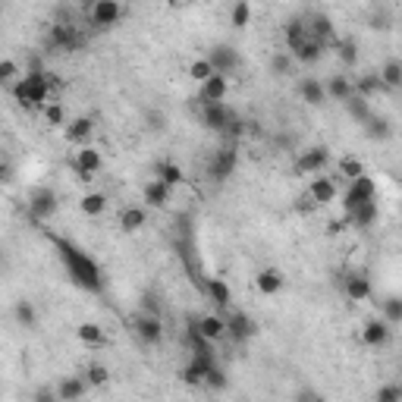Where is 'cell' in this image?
<instances>
[{
	"label": "cell",
	"mask_w": 402,
	"mask_h": 402,
	"mask_svg": "<svg viewBox=\"0 0 402 402\" xmlns=\"http://www.w3.org/2000/svg\"><path fill=\"white\" fill-rule=\"evenodd\" d=\"M79 6H82V10H85V13H89V10H91V6H94V0H79Z\"/></svg>",
	"instance_id": "52"
},
{
	"label": "cell",
	"mask_w": 402,
	"mask_h": 402,
	"mask_svg": "<svg viewBox=\"0 0 402 402\" xmlns=\"http://www.w3.org/2000/svg\"><path fill=\"white\" fill-rule=\"evenodd\" d=\"M145 220H148V211L145 208H123L120 226H123L126 233H139L141 226H145Z\"/></svg>",
	"instance_id": "37"
},
{
	"label": "cell",
	"mask_w": 402,
	"mask_h": 402,
	"mask_svg": "<svg viewBox=\"0 0 402 402\" xmlns=\"http://www.w3.org/2000/svg\"><path fill=\"white\" fill-rule=\"evenodd\" d=\"M283 35H286V44H289V54L298 51L305 41H308V19L305 16H293V19H286V29H283Z\"/></svg>",
	"instance_id": "19"
},
{
	"label": "cell",
	"mask_w": 402,
	"mask_h": 402,
	"mask_svg": "<svg viewBox=\"0 0 402 402\" xmlns=\"http://www.w3.org/2000/svg\"><path fill=\"white\" fill-rule=\"evenodd\" d=\"M214 69H211V63H208V57H201V60H195L192 66H189V76H192V82H204Z\"/></svg>",
	"instance_id": "48"
},
{
	"label": "cell",
	"mask_w": 402,
	"mask_h": 402,
	"mask_svg": "<svg viewBox=\"0 0 402 402\" xmlns=\"http://www.w3.org/2000/svg\"><path fill=\"white\" fill-rule=\"evenodd\" d=\"M308 19V35L314 38V41H321V44H333V19L324 13H314V16H305Z\"/></svg>",
	"instance_id": "21"
},
{
	"label": "cell",
	"mask_w": 402,
	"mask_h": 402,
	"mask_svg": "<svg viewBox=\"0 0 402 402\" xmlns=\"http://www.w3.org/2000/svg\"><path fill=\"white\" fill-rule=\"evenodd\" d=\"M381 82L387 85V91H396V89H402V63L396 60V57H390L387 63L381 66Z\"/></svg>",
	"instance_id": "33"
},
{
	"label": "cell",
	"mask_w": 402,
	"mask_h": 402,
	"mask_svg": "<svg viewBox=\"0 0 402 402\" xmlns=\"http://www.w3.org/2000/svg\"><path fill=\"white\" fill-rule=\"evenodd\" d=\"M308 199L314 208H327V204L336 201V179L330 176H318L314 183L308 186Z\"/></svg>",
	"instance_id": "17"
},
{
	"label": "cell",
	"mask_w": 402,
	"mask_h": 402,
	"mask_svg": "<svg viewBox=\"0 0 402 402\" xmlns=\"http://www.w3.org/2000/svg\"><path fill=\"white\" fill-rule=\"evenodd\" d=\"M343 289H346V296H349L352 302H365V298H371V283H368V277H361V273H349Z\"/></svg>",
	"instance_id": "31"
},
{
	"label": "cell",
	"mask_w": 402,
	"mask_h": 402,
	"mask_svg": "<svg viewBox=\"0 0 402 402\" xmlns=\"http://www.w3.org/2000/svg\"><path fill=\"white\" fill-rule=\"evenodd\" d=\"M223 321H226V336H223V340L248 343L251 333H255V324H251V318H248V314H242V311H230Z\"/></svg>",
	"instance_id": "16"
},
{
	"label": "cell",
	"mask_w": 402,
	"mask_h": 402,
	"mask_svg": "<svg viewBox=\"0 0 402 402\" xmlns=\"http://www.w3.org/2000/svg\"><path fill=\"white\" fill-rule=\"evenodd\" d=\"M371 199H377V183L368 173H361V176L349 179V189H346V195H343V211H352V208H358L361 201H371Z\"/></svg>",
	"instance_id": "7"
},
{
	"label": "cell",
	"mask_w": 402,
	"mask_h": 402,
	"mask_svg": "<svg viewBox=\"0 0 402 402\" xmlns=\"http://www.w3.org/2000/svg\"><path fill=\"white\" fill-rule=\"evenodd\" d=\"M26 208H29V214H31V220H35V223H47V220L57 214V208H60L57 192H54L51 186H35V189L29 192Z\"/></svg>",
	"instance_id": "3"
},
{
	"label": "cell",
	"mask_w": 402,
	"mask_h": 402,
	"mask_svg": "<svg viewBox=\"0 0 402 402\" xmlns=\"http://www.w3.org/2000/svg\"><path fill=\"white\" fill-rule=\"evenodd\" d=\"M19 76H22L19 63L16 60H0V85H13Z\"/></svg>",
	"instance_id": "44"
},
{
	"label": "cell",
	"mask_w": 402,
	"mask_h": 402,
	"mask_svg": "<svg viewBox=\"0 0 402 402\" xmlns=\"http://www.w3.org/2000/svg\"><path fill=\"white\" fill-rule=\"evenodd\" d=\"M324 51H327L324 44L314 41V38H308V41L298 47V51H293V60H296V63H318L321 57H324Z\"/></svg>",
	"instance_id": "36"
},
{
	"label": "cell",
	"mask_w": 402,
	"mask_h": 402,
	"mask_svg": "<svg viewBox=\"0 0 402 402\" xmlns=\"http://www.w3.org/2000/svg\"><path fill=\"white\" fill-rule=\"evenodd\" d=\"M85 393H89V381H85V374H82V377H63L60 387L54 390V396L63 402H73L79 396H85Z\"/></svg>",
	"instance_id": "26"
},
{
	"label": "cell",
	"mask_w": 402,
	"mask_h": 402,
	"mask_svg": "<svg viewBox=\"0 0 402 402\" xmlns=\"http://www.w3.org/2000/svg\"><path fill=\"white\" fill-rule=\"evenodd\" d=\"M0 13H4V10H0Z\"/></svg>",
	"instance_id": "54"
},
{
	"label": "cell",
	"mask_w": 402,
	"mask_h": 402,
	"mask_svg": "<svg viewBox=\"0 0 402 402\" xmlns=\"http://www.w3.org/2000/svg\"><path fill=\"white\" fill-rule=\"evenodd\" d=\"M195 327L208 343H220L226 336V321L220 314H201V318H195Z\"/></svg>",
	"instance_id": "18"
},
{
	"label": "cell",
	"mask_w": 402,
	"mask_h": 402,
	"mask_svg": "<svg viewBox=\"0 0 402 402\" xmlns=\"http://www.w3.org/2000/svg\"><path fill=\"white\" fill-rule=\"evenodd\" d=\"M390 340H393V327L383 318L365 321V327H361V343H365L368 349H383Z\"/></svg>",
	"instance_id": "15"
},
{
	"label": "cell",
	"mask_w": 402,
	"mask_h": 402,
	"mask_svg": "<svg viewBox=\"0 0 402 402\" xmlns=\"http://www.w3.org/2000/svg\"><path fill=\"white\" fill-rule=\"evenodd\" d=\"M208 63H211V69L220 76H236L242 69V54L236 51L233 44H214L211 47V54H208Z\"/></svg>",
	"instance_id": "6"
},
{
	"label": "cell",
	"mask_w": 402,
	"mask_h": 402,
	"mask_svg": "<svg viewBox=\"0 0 402 402\" xmlns=\"http://www.w3.org/2000/svg\"><path fill=\"white\" fill-rule=\"evenodd\" d=\"M352 89H356V94H361V98L371 101L374 94H383V91H387V85L381 82V76H377V73H365V76H358L356 82H352Z\"/></svg>",
	"instance_id": "30"
},
{
	"label": "cell",
	"mask_w": 402,
	"mask_h": 402,
	"mask_svg": "<svg viewBox=\"0 0 402 402\" xmlns=\"http://www.w3.org/2000/svg\"><path fill=\"white\" fill-rule=\"evenodd\" d=\"M204 296H208L211 302L217 305V308H226V305L233 302V289H230V283L220 280V277H208V283H204Z\"/></svg>",
	"instance_id": "24"
},
{
	"label": "cell",
	"mask_w": 402,
	"mask_h": 402,
	"mask_svg": "<svg viewBox=\"0 0 402 402\" xmlns=\"http://www.w3.org/2000/svg\"><path fill=\"white\" fill-rule=\"evenodd\" d=\"M361 129H365V136L371 141H387L393 139V120L383 114H371L365 123H361Z\"/></svg>",
	"instance_id": "20"
},
{
	"label": "cell",
	"mask_w": 402,
	"mask_h": 402,
	"mask_svg": "<svg viewBox=\"0 0 402 402\" xmlns=\"http://www.w3.org/2000/svg\"><path fill=\"white\" fill-rule=\"evenodd\" d=\"M381 308H383V321H387L390 327H399L402 324V298L399 296H387L381 302Z\"/></svg>",
	"instance_id": "38"
},
{
	"label": "cell",
	"mask_w": 402,
	"mask_h": 402,
	"mask_svg": "<svg viewBox=\"0 0 402 402\" xmlns=\"http://www.w3.org/2000/svg\"><path fill=\"white\" fill-rule=\"evenodd\" d=\"M293 54H286V51H277V54H273V57H271V69H273V73H277V76H289V73H293Z\"/></svg>",
	"instance_id": "42"
},
{
	"label": "cell",
	"mask_w": 402,
	"mask_h": 402,
	"mask_svg": "<svg viewBox=\"0 0 402 402\" xmlns=\"http://www.w3.org/2000/svg\"><path fill=\"white\" fill-rule=\"evenodd\" d=\"M132 330L136 336L145 346H157L164 340V324H161V314H151V311H141L136 321H132Z\"/></svg>",
	"instance_id": "12"
},
{
	"label": "cell",
	"mask_w": 402,
	"mask_h": 402,
	"mask_svg": "<svg viewBox=\"0 0 402 402\" xmlns=\"http://www.w3.org/2000/svg\"><path fill=\"white\" fill-rule=\"evenodd\" d=\"M154 176H157V179H164L167 186L176 189L179 183H183V167H176V164L164 161V164H157V167H154Z\"/></svg>",
	"instance_id": "39"
},
{
	"label": "cell",
	"mask_w": 402,
	"mask_h": 402,
	"mask_svg": "<svg viewBox=\"0 0 402 402\" xmlns=\"http://www.w3.org/2000/svg\"><path fill=\"white\" fill-rule=\"evenodd\" d=\"M361 173H365V167H361L358 157H352V154L340 157V176H346V179H356V176H361Z\"/></svg>",
	"instance_id": "43"
},
{
	"label": "cell",
	"mask_w": 402,
	"mask_h": 402,
	"mask_svg": "<svg viewBox=\"0 0 402 402\" xmlns=\"http://www.w3.org/2000/svg\"><path fill=\"white\" fill-rule=\"evenodd\" d=\"M381 220V204H377V199L371 201H361L358 208L346 211V223L356 226V230H371V226Z\"/></svg>",
	"instance_id": "14"
},
{
	"label": "cell",
	"mask_w": 402,
	"mask_h": 402,
	"mask_svg": "<svg viewBox=\"0 0 402 402\" xmlns=\"http://www.w3.org/2000/svg\"><path fill=\"white\" fill-rule=\"evenodd\" d=\"M230 120H236L233 107L226 101H214V104H201V126L211 132H223Z\"/></svg>",
	"instance_id": "11"
},
{
	"label": "cell",
	"mask_w": 402,
	"mask_h": 402,
	"mask_svg": "<svg viewBox=\"0 0 402 402\" xmlns=\"http://www.w3.org/2000/svg\"><path fill=\"white\" fill-rule=\"evenodd\" d=\"M226 383H230V381H226V374H223V368H220V365H214V368H211V371H208V374H204V381H201V387H208V390H214V393H220V390H226Z\"/></svg>",
	"instance_id": "41"
},
{
	"label": "cell",
	"mask_w": 402,
	"mask_h": 402,
	"mask_svg": "<svg viewBox=\"0 0 402 402\" xmlns=\"http://www.w3.org/2000/svg\"><path fill=\"white\" fill-rule=\"evenodd\" d=\"M255 286L261 296H277L283 289V271L280 267H264V271L255 277Z\"/></svg>",
	"instance_id": "27"
},
{
	"label": "cell",
	"mask_w": 402,
	"mask_h": 402,
	"mask_svg": "<svg viewBox=\"0 0 402 402\" xmlns=\"http://www.w3.org/2000/svg\"><path fill=\"white\" fill-rule=\"evenodd\" d=\"M47 239H51V246L57 248V258H60L63 271H66V277L73 280L79 289H85V293H101V289H104L101 267L94 264V258L89 255V251L79 248L76 242L63 239V236H47Z\"/></svg>",
	"instance_id": "1"
},
{
	"label": "cell",
	"mask_w": 402,
	"mask_h": 402,
	"mask_svg": "<svg viewBox=\"0 0 402 402\" xmlns=\"http://www.w3.org/2000/svg\"><path fill=\"white\" fill-rule=\"evenodd\" d=\"M101 167H104V154L94 145H82L73 157V170L79 173V179H94V173H101Z\"/></svg>",
	"instance_id": "10"
},
{
	"label": "cell",
	"mask_w": 402,
	"mask_h": 402,
	"mask_svg": "<svg viewBox=\"0 0 402 402\" xmlns=\"http://www.w3.org/2000/svg\"><path fill=\"white\" fill-rule=\"evenodd\" d=\"M13 176H16L13 164H10V161H0V186H10Z\"/></svg>",
	"instance_id": "50"
},
{
	"label": "cell",
	"mask_w": 402,
	"mask_h": 402,
	"mask_svg": "<svg viewBox=\"0 0 402 402\" xmlns=\"http://www.w3.org/2000/svg\"><path fill=\"white\" fill-rule=\"evenodd\" d=\"M298 98L305 101V104L308 107H321L327 101V94H324V82H321V79H302V82H298Z\"/></svg>",
	"instance_id": "25"
},
{
	"label": "cell",
	"mask_w": 402,
	"mask_h": 402,
	"mask_svg": "<svg viewBox=\"0 0 402 402\" xmlns=\"http://www.w3.org/2000/svg\"><path fill=\"white\" fill-rule=\"evenodd\" d=\"M230 22H233V29H246L248 26L251 22V4L248 0H236L233 13H230Z\"/></svg>",
	"instance_id": "40"
},
{
	"label": "cell",
	"mask_w": 402,
	"mask_h": 402,
	"mask_svg": "<svg viewBox=\"0 0 402 402\" xmlns=\"http://www.w3.org/2000/svg\"><path fill=\"white\" fill-rule=\"evenodd\" d=\"M85 44V38L79 35V29L73 22H54L51 31H47V51H57V54H73Z\"/></svg>",
	"instance_id": "4"
},
{
	"label": "cell",
	"mask_w": 402,
	"mask_h": 402,
	"mask_svg": "<svg viewBox=\"0 0 402 402\" xmlns=\"http://www.w3.org/2000/svg\"><path fill=\"white\" fill-rule=\"evenodd\" d=\"M91 132H94V123L89 116H76V120H69L63 126V136H66V141H73V145H89Z\"/></svg>",
	"instance_id": "22"
},
{
	"label": "cell",
	"mask_w": 402,
	"mask_h": 402,
	"mask_svg": "<svg viewBox=\"0 0 402 402\" xmlns=\"http://www.w3.org/2000/svg\"><path fill=\"white\" fill-rule=\"evenodd\" d=\"M402 399V387L399 383H390V387H383L377 393V402H399Z\"/></svg>",
	"instance_id": "49"
},
{
	"label": "cell",
	"mask_w": 402,
	"mask_h": 402,
	"mask_svg": "<svg viewBox=\"0 0 402 402\" xmlns=\"http://www.w3.org/2000/svg\"><path fill=\"white\" fill-rule=\"evenodd\" d=\"M327 164H330V148L314 145V148H305V151L296 157V173H298V176L324 173V170H327Z\"/></svg>",
	"instance_id": "9"
},
{
	"label": "cell",
	"mask_w": 402,
	"mask_h": 402,
	"mask_svg": "<svg viewBox=\"0 0 402 402\" xmlns=\"http://www.w3.org/2000/svg\"><path fill=\"white\" fill-rule=\"evenodd\" d=\"M76 336L82 346H89V349H98V346H104V330L101 324H94V321H85V324L76 327Z\"/></svg>",
	"instance_id": "32"
},
{
	"label": "cell",
	"mask_w": 402,
	"mask_h": 402,
	"mask_svg": "<svg viewBox=\"0 0 402 402\" xmlns=\"http://www.w3.org/2000/svg\"><path fill=\"white\" fill-rule=\"evenodd\" d=\"M343 107H346V114H349V120H352V123H358V126H361V123L368 120V116L374 114L371 101H368V98H361V94H349V98L343 101Z\"/></svg>",
	"instance_id": "28"
},
{
	"label": "cell",
	"mask_w": 402,
	"mask_h": 402,
	"mask_svg": "<svg viewBox=\"0 0 402 402\" xmlns=\"http://www.w3.org/2000/svg\"><path fill=\"white\" fill-rule=\"evenodd\" d=\"M85 381H89V387H101V383L110 381V371L104 365H89V371H85Z\"/></svg>",
	"instance_id": "47"
},
{
	"label": "cell",
	"mask_w": 402,
	"mask_h": 402,
	"mask_svg": "<svg viewBox=\"0 0 402 402\" xmlns=\"http://www.w3.org/2000/svg\"><path fill=\"white\" fill-rule=\"evenodd\" d=\"M324 94H327V101H340V104H343L349 94H356V89H352V79L349 76H330L324 82Z\"/></svg>",
	"instance_id": "29"
},
{
	"label": "cell",
	"mask_w": 402,
	"mask_h": 402,
	"mask_svg": "<svg viewBox=\"0 0 402 402\" xmlns=\"http://www.w3.org/2000/svg\"><path fill=\"white\" fill-rule=\"evenodd\" d=\"M123 19V4L120 0H94L89 10V22L94 29H114Z\"/></svg>",
	"instance_id": "8"
},
{
	"label": "cell",
	"mask_w": 402,
	"mask_h": 402,
	"mask_svg": "<svg viewBox=\"0 0 402 402\" xmlns=\"http://www.w3.org/2000/svg\"><path fill=\"white\" fill-rule=\"evenodd\" d=\"M230 94V76L211 73L204 82H199V104H214V101H226Z\"/></svg>",
	"instance_id": "13"
},
{
	"label": "cell",
	"mask_w": 402,
	"mask_h": 402,
	"mask_svg": "<svg viewBox=\"0 0 402 402\" xmlns=\"http://www.w3.org/2000/svg\"><path fill=\"white\" fill-rule=\"evenodd\" d=\"M170 195H173V186H167L164 179H151V183L145 186V204L148 208H167L170 204Z\"/></svg>",
	"instance_id": "23"
},
{
	"label": "cell",
	"mask_w": 402,
	"mask_h": 402,
	"mask_svg": "<svg viewBox=\"0 0 402 402\" xmlns=\"http://www.w3.org/2000/svg\"><path fill=\"white\" fill-rule=\"evenodd\" d=\"M54 85H57L54 82V73H47V69H35V73H22L10 89H13V98H16V104L19 107L41 110L47 101H51Z\"/></svg>",
	"instance_id": "2"
},
{
	"label": "cell",
	"mask_w": 402,
	"mask_h": 402,
	"mask_svg": "<svg viewBox=\"0 0 402 402\" xmlns=\"http://www.w3.org/2000/svg\"><path fill=\"white\" fill-rule=\"evenodd\" d=\"M167 4H183V0H167Z\"/></svg>",
	"instance_id": "53"
},
{
	"label": "cell",
	"mask_w": 402,
	"mask_h": 402,
	"mask_svg": "<svg viewBox=\"0 0 402 402\" xmlns=\"http://www.w3.org/2000/svg\"><path fill=\"white\" fill-rule=\"evenodd\" d=\"M13 318L19 327H38V311H35V302H29V298H19V302L13 305Z\"/></svg>",
	"instance_id": "34"
},
{
	"label": "cell",
	"mask_w": 402,
	"mask_h": 402,
	"mask_svg": "<svg viewBox=\"0 0 402 402\" xmlns=\"http://www.w3.org/2000/svg\"><path fill=\"white\" fill-rule=\"evenodd\" d=\"M336 57H340L346 66H356V63H358V47L352 41H340V44H336Z\"/></svg>",
	"instance_id": "45"
},
{
	"label": "cell",
	"mask_w": 402,
	"mask_h": 402,
	"mask_svg": "<svg viewBox=\"0 0 402 402\" xmlns=\"http://www.w3.org/2000/svg\"><path fill=\"white\" fill-rule=\"evenodd\" d=\"M148 126H151L154 132H161L164 129V116L157 114V110H151V114H148Z\"/></svg>",
	"instance_id": "51"
},
{
	"label": "cell",
	"mask_w": 402,
	"mask_h": 402,
	"mask_svg": "<svg viewBox=\"0 0 402 402\" xmlns=\"http://www.w3.org/2000/svg\"><path fill=\"white\" fill-rule=\"evenodd\" d=\"M41 110H44V120L51 126H63V123H66V114H63V107L57 104V101H47Z\"/></svg>",
	"instance_id": "46"
},
{
	"label": "cell",
	"mask_w": 402,
	"mask_h": 402,
	"mask_svg": "<svg viewBox=\"0 0 402 402\" xmlns=\"http://www.w3.org/2000/svg\"><path fill=\"white\" fill-rule=\"evenodd\" d=\"M236 164H239V151H236V141H230V145L217 148V151L211 154L208 179H211V183H223V179H230L236 173Z\"/></svg>",
	"instance_id": "5"
},
{
	"label": "cell",
	"mask_w": 402,
	"mask_h": 402,
	"mask_svg": "<svg viewBox=\"0 0 402 402\" xmlns=\"http://www.w3.org/2000/svg\"><path fill=\"white\" fill-rule=\"evenodd\" d=\"M79 208H82L85 217H101V214L107 211V195H104V192H89V195H82Z\"/></svg>",
	"instance_id": "35"
}]
</instances>
